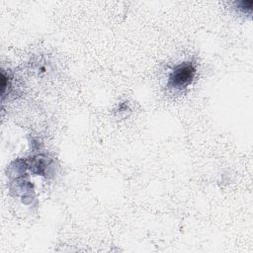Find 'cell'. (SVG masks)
I'll return each mask as SVG.
<instances>
[{"instance_id":"1","label":"cell","mask_w":253,"mask_h":253,"mask_svg":"<svg viewBox=\"0 0 253 253\" xmlns=\"http://www.w3.org/2000/svg\"><path fill=\"white\" fill-rule=\"evenodd\" d=\"M196 74L195 66L192 62H183L177 65L169 74L168 87L174 89H183L187 87L194 79Z\"/></svg>"}]
</instances>
